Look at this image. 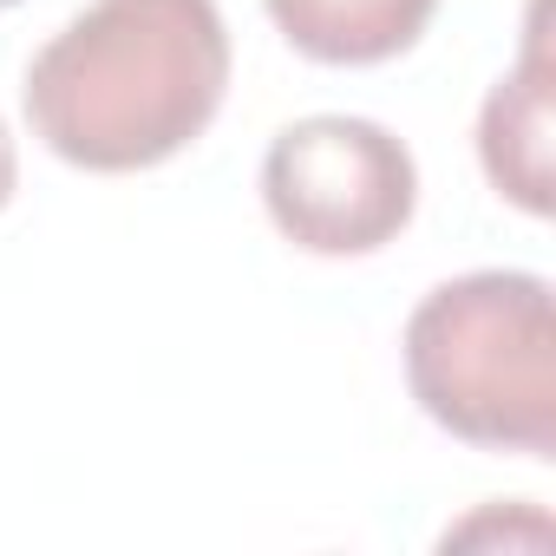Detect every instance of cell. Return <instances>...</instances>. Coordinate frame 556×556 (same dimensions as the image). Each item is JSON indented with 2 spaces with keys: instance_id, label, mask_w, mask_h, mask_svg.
Wrapping results in <instances>:
<instances>
[{
  "instance_id": "5b68a950",
  "label": "cell",
  "mask_w": 556,
  "mask_h": 556,
  "mask_svg": "<svg viewBox=\"0 0 556 556\" xmlns=\"http://www.w3.org/2000/svg\"><path fill=\"white\" fill-rule=\"evenodd\" d=\"M432 14L439 0H268V21L289 34V47L321 66L400 60Z\"/></svg>"
},
{
  "instance_id": "6da1fadb",
  "label": "cell",
  "mask_w": 556,
  "mask_h": 556,
  "mask_svg": "<svg viewBox=\"0 0 556 556\" xmlns=\"http://www.w3.org/2000/svg\"><path fill=\"white\" fill-rule=\"evenodd\" d=\"M229 92L216 0H92L27 66L34 138L79 170H151L197 144Z\"/></svg>"
},
{
  "instance_id": "7a4b0ae2",
  "label": "cell",
  "mask_w": 556,
  "mask_h": 556,
  "mask_svg": "<svg viewBox=\"0 0 556 556\" xmlns=\"http://www.w3.org/2000/svg\"><path fill=\"white\" fill-rule=\"evenodd\" d=\"M406 387L432 426L484 452H556V308L530 268L439 282L406 321Z\"/></svg>"
},
{
  "instance_id": "277c9868",
  "label": "cell",
  "mask_w": 556,
  "mask_h": 556,
  "mask_svg": "<svg viewBox=\"0 0 556 556\" xmlns=\"http://www.w3.org/2000/svg\"><path fill=\"white\" fill-rule=\"evenodd\" d=\"M478 157L497 197L523 216H549V47H543V0L530 8V40L510 79L491 86L478 112Z\"/></svg>"
},
{
  "instance_id": "3957f363",
  "label": "cell",
  "mask_w": 556,
  "mask_h": 556,
  "mask_svg": "<svg viewBox=\"0 0 556 556\" xmlns=\"http://www.w3.org/2000/svg\"><path fill=\"white\" fill-rule=\"evenodd\" d=\"M262 203L308 255H374L413 223L419 164L387 125L315 112L275 131L262 157Z\"/></svg>"
},
{
  "instance_id": "52a82bcc",
  "label": "cell",
  "mask_w": 556,
  "mask_h": 556,
  "mask_svg": "<svg viewBox=\"0 0 556 556\" xmlns=\"http://www.w3.org/2000/svg\"><path fill=\"white\" fill-rule=\"evenodd\" d=\"M0 8H14V0H0Z\"/></svg>"
},
{
  "instance_id": "8992f818",
  "label": "cell",
  "mask_w": 556,
  "mask_h": 556,
  "mask_svg": "<svg viewBox=\"0 0 556 556\" xmlns=\"http://www.w3.org/2000/svg\"><path fill=\"white\" fill-rule=\"evenodd\" d=\"M14 184H21V151H14V131L0 118V210L14 203Z\"/></svg>"
}]
</instances>
